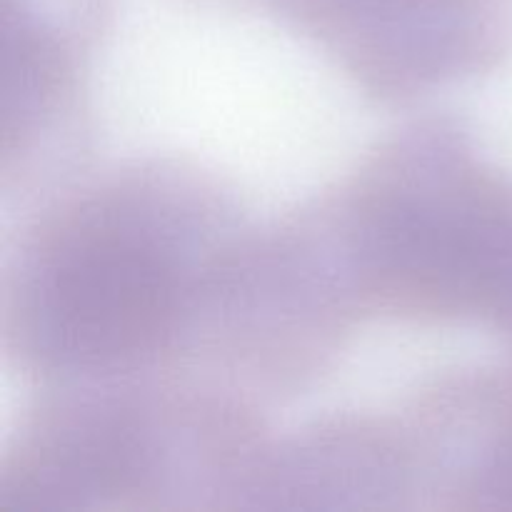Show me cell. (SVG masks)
<instances>
[{"label": "cell", "mask_w": 512, "mask_h": 512, "mask_svg": "<svg viewBox=\"0 0 512 512\" xmlns=\"http://www.w3.org/2000/svg\"><path fill=\"white\" fill-rule=\"evenodd\" d=\"M300 215L358 325H478L512 345V175L458 120L395 130Z\"/></svg>", "instance_id": "7a4b0ae2"}, {"label": "cell", "mask_w": 512, "mask_h": 512, "mask_svg": "<svg viewBox=\"0 0 512 512\" xmlns=\"http://www.w3.org/2000/svg\"><path fill=\"white\" fill-rule=\"evenodd\" d=\"M400 418L438 508L512 512V363L440 375Z\"/></svg>", "instance_id": "8992f818"}, {"label": "cell", "mask_w": 512, "mask_h": 512, "mask_svg": "<svg viewBox=\"0 0 512 512\" xmlns=\"http://www.w3.org/2000/svg\"><path fill=\"white\" fill-rule=\"evenodd\" d=\"M115 0H3V188L68 175L88 138L85 78Z\"/></svg>", "instance_id": "5b68a950"}, {"label": "cell", "mask_w": 512, "mask_h": 512, "mask_svg": "<svg viewBox=\"0 0 512 512\" xmlns=\"http://www.w3.org/2000/svg\"><path fill=\"white\" fill-rule=\"evenodd\" d=\"M255 400L190 370L43 385L0 460V512L253 508Z\"/></svg>", "instance_id": "3957f363"}, {"label": "cell", "mask_w": 512, "mask_h": 512, "mask_svg": "<svg viewBox=\"0 0 512 512\" xmlns=\"http://www.w3.org/2000/svg\"><path fill=\"white\" fill-rule=\"evenodd\" d=\"M243 230L233 193L185 160H133L63 188L5 260V355L40 385L183 370Z\"/></svg>", "instance_id": "6da1fadb"}, {"label": "cell", "mask_w": 512, "mask_h": 512, "mask_svg": "<svg viewBox=\"0 0 512 512\" xmlns=\"http://www.w3.org/2000/svg\"><path fill=\"white\" fill-rule=\"evenodd\" d=\"M370 100L403 105L512 55V0H255Z\"/></svg>", "instance_id": "277c9868"}]
</instances>
